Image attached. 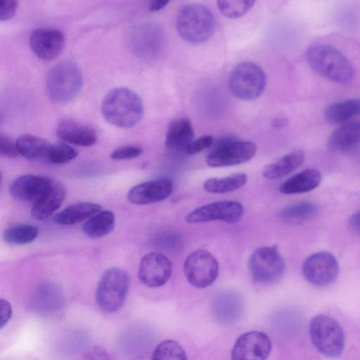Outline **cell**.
Masks as SVG:
<instances>
[{"label": "cell", "mask_w": 360, "mask_h": 360, "mask_svg": "<svg viewBox=\"0 0 360 360\" xmlns=\"http://www.w3.org/2000/svg\"><path fill=\"white\" fill-rule=\"evenodd\" d=\"M84 360H111L108 352L103 347L94 346L86 351Z\"/></svg>", "instance_id": "f35d334b"}, {"label": "cell", "mask_w": 360, "mask_h": 360, "mask_svg": "<svg viewBox=\"0 0 360 360\" xmlns=\"http://www.w3.org/2000/svg\"><path fill=\"white\" fill-rule=\"evenodd\" d=\"M101 113L110 124L122 129L136 125L143 114L141 98L132 90L118 87L110 91L101 103Z\"/></svg>", "instance_id": "7a4b0ae2"}, {"label": "cell", "mask_w": 360, "mask_h": 360, "mask_svg": "<svg viewBox=\"0 0 360 360\" xmlns=\"http://www.w3.org/2000/svg\"><path fill=\"white\" fill-rule=\"evenodd\" d=\"M252 0L218 1V8L228 18H238L245 15L253 6Z\"/></svg>", "instance_id": "d6a6232c"}, {"label": "cell", "mask_w": 360, "mask_h": 360, "mask_svg": "<svg viewBox=\"0 0 360 360\" xmlns=\"http://www.w3.org/2000/svg\"><path fill=\"white\" fill-rule=\"evenodd\" d=\"M101 210V206L97 203L77 202L67 207L56 214L53 221L61 225H72L88 220Z\"/></svg>", "instance_id": "cb8c5ba5"}, {"label": "cell", "mask_w": 360, "mask_h": 360, "mask_svg": "<svg viewBox=\"0 0 360 360\" xmlns=\"http://www.w3.org/2000/svg\"><path fill=\"white\" fill-rule=\"evenodd\" d=\"M306 59L311 69L320 76L339 84H347L354 77V68L338 49L325 44H315L306 51Z\"/></svg>", "instance_id": "6da1fadb"}, {"label": "cell", "mask_w": 360, "mask_h": 360, "mask_svg": "<svg viewBox=\"0 0 360 360\" xmlns=\"http://www.w3.org/2000/svg\"><path fill=\"white\" fill-rule=\"evenodd\" d=\"M213 141V138L211 136H203L193 140L187 148L186 153L188 155L197 154L210 148L212 145Z\"/></svg>", "instance_id": "8d00e7d4"}, {"label": "cell", "mask_w": 360, "mask_h": 360, "mask_svg": "<svg viewBox=\"0 0 360 360\" xmlns=\"http://www.w3.org/2000/svg\"><path fill=\"white\" fill-rule=\"evenodd\" d=\"M129 285L127 273L117 267L106 270L98 282L96 299L100 309L108 313L119 310L123 305Z\"/></svg>", "instance_id": "8992f818"}, {"label": "cell", "mask_w": 360, "mask_h": 360, "mask_svg": "<svg viewBox=\"0 0 360 360\" xmlns=\"http://www.w3.org/2000/svg\"><path fill=\"white\" fill-rule=\"evenodd\" d=\"M311 340L316 350L329 358L341 355L345 347L344 331L340 323L332 317L319 314L309 325Z\"/></svg>", "instance_id": "5b68a950"}, {"label": "cell", "mask_w": 360, "mask_h": 360, "mask_svg": "<svg viewBox=\"0 0 360 360\" xmlns=\"http://www.w3.org/2000/svg\"><path fill=\"white\" fill-rule=\"evenodd\" d=\"M18 7V1L14 0L0 1V20H7L12 18Z\"/></svg>", "instance_id": "74e56055"}, {"label": "cell", "mask_w": 360, "mask_h": 360, "mask_svg": "<svg viewBox=\"0 0 360 360\" xmlns=\"http://www.w3.org/2000/svg\"><path fill=\"white\" fill-rule=\"evenodd\" d=\"M318 212L317 206L311 202H300L285 207L278 213L281 219L286 221L300 222L313 219Z\"/></svg>", "instance_id": "f546056e"}, {"label": "cell", "mask_w": 360, "mask_h": 360, "mask_svg": "<svg viewBox=\"0 0 360 360\" xmlns=\"http://www.w3.org/2000/svg\"><path fill=\"white\" fill-rule=\"evenodd\" d=\"M194 137V131L189 119L181 117L174 119L169 124L165 147L172 153H186L189 144Z\"/></svg>", "instance_id": "d6986e66"}, {"label": "cell", "mask_w": 360, "mask_h": 360, "mask_svg": "<svg viewBox=\"0 0 360 360\" xmlns=\"http://www.w3.org/2000/svg\"><path fill=\"white\" fill-rule=\"evenodd\" d=\"M65 196L66 190L63 185L53 181L51 188L33 203L32 216L37 220L47 219L60 207Z\"/></svg>", "instance_id": "44dd1931"}, {"label": "cell", "mask_w": 360, "mask_h": 360, "mask_svg": "<svg viewBox=\"0 0 360 360\" xmlns=\"http://www.w3.org/2000/svg\"><path fill=\"white\" fill-rule=\"evenodd\" d=\"M172 269V262L166 255L158 252H151L144 255L141 260L139 278L147 287H161L169 279Z\"/></svg>", "instance_id": "5bb4252c"}, {"label": "cell", "mask_w": 360, "mask_h": 360, "mask_svg": "<svg viewBox=\"0 0 360 360\" xmlns=\"http://www.w3.org/2000/svg\"><path fill=\"white\" fill-rule=\"evenodd\" d=\"M244 212L243 205L236 201L214 202L198 207L188 214L185 220L188 224L211 221H223L235 224L240 221Z\"/></svg>", "instance_id": "7c38bea8"}, {"label": "cell", "mask_w": 360, "mask_h": 360, "mask_svg": "<svg viewBox=\"0 0 360 360\" xmlns=\"http://www.w3.org/2000/svg\"><path fill=\"white\" fill-rule=\"evenodd\" d=\"M271 351L269 336L261 331H249L240 335L231 350V360H266Z\"/></svg>", "instance_id": "4fadbf2b"}, {"label": "cell", "mask_w": 360, "mask_h": 360, "mask_svg": "<svg viewBox=\"0 0 360 360\" xmlns=\"http://www.w3.org/2000/svg\"><path fill=\"white\" fill-rule=\"evenodd\" d=\"M285 262L276 245L256 249L249 259V270L253 279L259 283H272L279 280L285 271Z\"/></svg>", "instance_id": "ba28073f"}, {"label": "cell", "mask_w": 360, "mask_h": 360, "mask_svg": "<svg viewBox=\"0 0 360 360\" xmlns=\"http://www.w3.org/2000/svg\"><path fill=\"white\" fill-rule=\"evenodd\" d=\"M243 313L240 298L233 294H223L216 297L212 304V314L217 322L231 325L237 322Z\"/></svg>", "instance_id": "7402d4cb"}, {"label": "cell", "mask_w": 360, "mask_h": 360, "mask_svg": "<svg viewBox=\"0 0 360 360\" xmlns=\"http://www.w3.org/2000/svg\"><path fill=\"white\" fill-rule=\"evenodd\" d=\"M232 94L241 100H253L261 96L266 85V77L260 66L242 62L232 70L229 79Z\"/></svg>", "instance_id": "52a82bcc"}, {"label": "cell", "mask_w": 360, "mask_h": 360, "mask_svg": "<svg viewBox=\"0 0 360 360\" xmlns=\"http://www.w3.org/2000/svg\"><path fill=\"white\" fill-rule=\"evenodd\" d=\"M286 124H287V120L285 118H283V117H278V118H276L273 121V125L275 127H283L284 125H285Z\"/></svg>", "instance_id": "ee69618b"}, {"label": "cell", "mask_w": 360, "mask_h": 360, "mask_svg": "<svg viewBox=\"0 0 360 360\" xmlns=\"http://www.w3.org/2000/svg\"><path fill=\"white\" fill-rule=\"evenodd\" d=\"M1 324L0 328H3L10 321L12 316V307L8 301L1 298L0 300Z\"/></svg>", "instance_id": "ab89813d"}, {"label": "cell", "mask_w": 360, "mask_h": 360, "mask_svg": "<svg viewBox=\"0 0 360 360\" xmlns=\"http://www.w3.org/2000/svg\"><path fill=\"white\" fill-rule=\"evenodd\" d=\"M184 272L188 282L198 288L212 285L219 275V264L212 253L205 250H196L186 257Z\"/></svg>", "instance_id": "9c48e42d"}, {"label": "cell", "mask_w": 360, "mask_h": 360, "mask_svg": "<svg viewBox=\"0 0 360 360\" xmlns=\"http://www.w3.org/2000/svg\"><path fill=\"white\" fill-rule=\"evenodd\" d=\"M304 160V153L301 150L285 154L274 162L267 165L262 170V175L269 179L284 177L299 167Z\"/></svg>", "instance_id": "d4e9b609"}, {"label": "cell", "mask_w": 360, "mask_h": 360, "mask_svg": "<svg viewBox=\"0 0 360 360\" xmlns=\"http://www.w3.org/2000/svg\"><path fill=\"white\" fill-rule=\"evenodd\" d=\"M151 360H187V356L178 342L166 340L155 348Z\"/></svg>", "instance_id": "1f68e13d"}, {"label": "cell", "mask_w": 360, "mask_h": 360, "mask_svg": "<svg viewBox=\"0 0 360 360\" xmlns=\"http://www.w3.org/2000/svg\"><path fill=\"white\" fill-rule=\"evenodd\" d=\"M58 136L63 141L80 146H91L97 139L95 130L72 120L61 121L56 129Z\"/></svg>", "instance_id": "ffe728a7"}, {"label": "cell", "mask_w": 360, "mask_h": 360, "mask_svg": "<svg viewBox=\"0 0 360 360\" xmlns=\"http://www.w3.org/2000/svg\"><path fill=\"white\" fill-rule=\"evenodd\" d=\"M173 189L171 179H160L134 186L129 191L127 198L136 205H148L167 198L172 193Z\"/></svg>", "instance_id": "e0dca14e"}, {"label": "cell", "mask_w": 360, "mask_h": 360, "mask_svg": "<svg viewBox=\"0 0 360 360\" xmlns=\"http://www.w3.org/2000/svg\"><path fill=\"white\" fill-rule=\"evenodd\" d=\"M77 152L72 147L64 143L51 144L46 158L54 164H63L74 160Z\"/></svg>", "instance_id": "836d02e7"}, {"label": "cell", "mask_w": 360, "mask_h": 360, "mask_svg": "<svg viewBox=\"0 0 360 360\" xmlns=\"http://www.w3.org/2000/svg\"><path fill=\"white\" fill-rule=\"evenodd\" d=\"M248 181L245 173H236L221 178H210L203 184L204 189L212 193H226L243 187Z\"/></svg>", "instance_id": "f1b7e54d"}, {"label": "cell", "mask_w": 360, "mask_h": 360, "mask_svg": "<svg viewBox=\"0 0 360 360\" xmlns=\"http://www.w3.org/2000/svg\"><path fill=\"white\" fill-rule=\"evenodd\" d=\"M82 75L77 65L65 60L53 65L49 70L46 87L49 98L63 103L72 101L82 86Z\"/></svg>", "instance_id": "277c9868"}, {"label": "cell", "mask_w": 360, "mask_h": 360, "mask_svg": "<svg viewBox=\"0 0 360 360\" xmlns=\"http://www.w3.org/2000/svg\"><path fill=\"white\" fill-rule=\"evenodd\" d=\"M321 175L315 169H306L287 179L279 187L283 194H297L309 192L321 183Z\"/></svg>", "instance_id": "603a6c76"}, {"label": "cell", "mask_w": 360, "mask_h": 360, "mask_svg": "<svg viewBox=\"0 0 360 360\" xmlns=\"http://www.w3.org/2000/svg\"><path fill=\"white\" fill-rule=\"evenodd\" d=\"M53 181L46 176L25 174L15 179L8 191L15 200L34 203L51 188Z\"/></svg>", "instance_id": "9a60e30c"}, {"label": "cell", "mask_w": 360, "mask_h": 360, "mask_svg": "<svg viewBox=\"0 0 360 360\" xmlns=\"http://www.w3.org/2000/svg\"><path fill=\"white\" fill-rule=\"evenodd\" d=\"M30 44L33 52L39 58L44 60H51L62 51L65 38L60 30L37 28L32 32Z\"/></svg>", "instance_id": "2e32d148"}, {"label": "cell", "mask_w": 360, "mask_h": 360, "mask_svg": "<svg viewBox=\"0 0 360 360\" xmlns=\"http://www.w3.org/2000/svg\"><path fill=\"white\" fill-rule=\"evenodd\" d=\"M181 240V238L178 234L175 233H169L167 236H164L160 239V245L166 248H172L178 246Z\"/></svg>", "instance_id": "60d3db41"}, {"label": "cell", "mask_w": 360, "mask_h": 360, "mask_svg": "<svg viewBox=\"0 0 360 360\" xmlns=\"http://www.w3.org/2000/svg\"><path fill=\"white\" fill-rule=\"evenodd\" d=\"M256 145L252 141L228 140L218 144L207 157V164L213 167L239 165L255 155Z\"/></svg>", "instance_id": "8fae6325"}, {"label": "cell", "mask_w": 360, "mask_h": 360, "mask_svg": "<svg viewBox=\"0 0 360 360\" xmlns=\"http://www.w3.org/2000/svg\"><path fill=\"white\" fill-rule=\"evenodd\" d=\"M360 114V98H349L335 102L324 111L326 120L330 124H345Z\"/></svg>", "instance_id": "484cf974"}, {"label": "cell", "mask_w": 360, "mask_h": 360, "mask_svg": "<svg viewBox=\"0 0 360 360\" xmlns=\"http://www.w3.org/2000/svg\"><path fill=\"white\" fill-rule=\"evenodd\" d=\"M328 146L333 153H350L360 148V121L351 120L342 124L330 135Z\"/></svg>", "instance_id": "ac0fdd59"}, {"label": "cell", "mask_w": 360, "mask_h": 360, "mask_svg": "<svg viewBox=\"0 0 360 360\" xmlns=\"http://www.w3.org/2000/svg\"><path fill=\"white\" fill-rule=\"evenodd\" d=\"M38 235L39 230L37 226L18 224L6 229L3 233V239L10 245H25L33 242Z\"/></svg>", "instance_id": "4dcf8cb0"}, {"label": "cell", "mask_w": 360, "mask_h": 360, "mask_svg": "<svg viewBox=\"0 0 360 360\" xmlns=\"http://www.w3.org/2000/svg\"><path fill=\"white\" fill-rule=\"evenodd\" d=\"M350 229L360 235V212L353 214L348 221Z\"/></svg>", "instance_id": "b9f144b4"}, {"label": "cell", "mask_w": 360, "mask_h": 360, "mask_svg": "<svg viewBox=\"0 0 360 360\" xmlns=\"http://www.w3.org/2000/svg\"><path fill=\"white\" fill-rule=\"evenodd\" d=\"M302 271L309 283L316 287H325L336 280L339 274V264L331 253L318 252L304 261Z\"/></svg>", "instance_id": "30bf717a"}, {"label": "cell", "mask_w": 360, "mask_h": 360, "mask_svg": "<svg viewBox=\"0 0 360 360\" xmlns=\"http://www.w3.org/2000/svg\"><path fill=\"white\" fill-rule=\"evenodd\" d=\"M215 20L211 11L205 5L193 3L180 10L176 30L186 41L199 44L207 40L214 32Z\"/></svg>", "instance_id": "3957f363"}, {"label": "cell", "mask_w": 360, "mask_h": 360, "mask_svg": "<svg viewBox=\"0 0 360 360\" xmlns=\"http://www.w3.org/2000/svg\"><path fill=\"white\" fill-rule=\"evenodd\" d=\"M142 149L137 146H124L114 150L110 158L113 160H127L139 156Z\"/></svg>", "instance_id": "e575fe53"}, {"label": "cell", "mask_w": 360, "mask_h": 360, "mask_svg": "<svg viewBox=\"0 0 360 360\" xmlns=\"http://www.w3.org/2000/svg\"><path fill=\"white\" fill-rule=\"evenodd\" d=\"M0 153L2 156L9 158H15L20 155L15 142L3 134H0Z\"/></svg>", "instance_id": "d590c367"}, {"label": "cell", "mask_w": 360, "mask_h": 360, "mask_svg": "<svg viewBox=\"0 0 360 360\" xmlns=\"http://www.w3.org/2000/svg\"><path fill=\"white\" fill-rule=\"evenodd\" d=\"M115 215L110 210H101L82 225L83 232L91 238H100L109 234L114 229Z\"/></svg>", "instance_id": "4316f807"}, {"label": "cell", "mask_w": 360, "mask_h": 360, "mask_svg": "<svg viewBox=\"0 0 360 360\" xmlns=\"http://www.w3.org/2000/svg\"><path fill=\"white\" fill-rule=\"evenodd\" d=\"M169 4L167 0L152 1L149 4V9L151 11H157L161 10Z\"/></svg>", "instance_id": "7bdbcfd3"}, {"label": "cell", "mask_w": 360, "mask_h": 360, "mask_svg": "<svg viewBox=\"0 0 360 360\" xmlns=\"http://www.w3.org/2000/svg\"><path fill=\"white\" fill-rule=\"evenodd\" d=\"M15 143L19 154L28 160L46 158L51 146L46 140L31 134L20 136Z\"/></svg>", "instance_id": "83f0119b"}]
</instances>
